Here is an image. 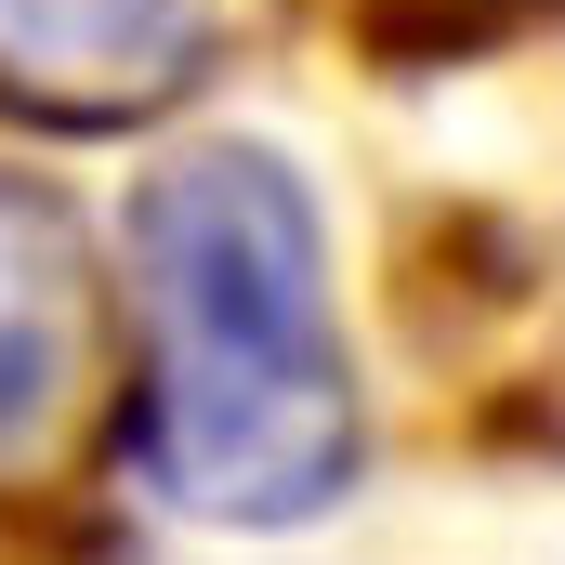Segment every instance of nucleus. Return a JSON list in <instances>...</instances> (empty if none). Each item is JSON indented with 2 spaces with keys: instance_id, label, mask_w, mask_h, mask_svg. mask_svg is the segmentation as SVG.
Segmentation results:
<instances>
[{
  "instance_id": "obj_1",
  "label": "nucleus",
  "mask_w": 565,
  "mask_h": 565,
  "mask_svg": "<svg viewBox=\"0 0 565 565\" xmlns=\"http://www.w3.org/2000/svg\"><path fill=\"white\" fill-rule=\"evenodd\" d=\"M132 447L198 526H316L355 487L329 237L277 145L211 132L132 184Z\"/></svg>"
},
{
  "instance_id": "obj_2",
  "label": "nucleus",
  "mask_w": 565,
  "mask_h": 565,
  "mask_svg": "<svg viewBox=\"0 0 565 565\" xmlns=\"http://www.w3.org/2000/svg\"><path fill=\"white\" fill-rule=\"evenodd\" d=\"M106 355H119V302L79 198H53L40 171H0V487H40L79 460L106 408Z\"/></svg>"
},
{
  "instance_id": "obj_3",
  "label": "nucleus",
  "mask_w": 565,
  "mask_h": 565,
  "mask_svg": "<svg viewBox=\"0 0 565 565\" xmlns=\"http://www.w3.org/2000/svg\"><path fill=\"white\" fill-rule=\"evenodd\" d=\"M224 0H0V119L145 132L211 79Z\"/></svg>"
}]
</instances>
